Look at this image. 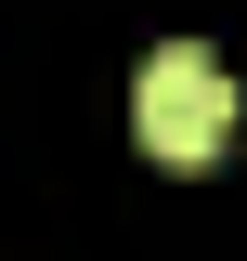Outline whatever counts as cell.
<instances>
[{
	"label": "cell",
	"mask_w": 247,
	"mask_h": 261,
	"mask_svg": "<svg viewBox=\"0 0 247 261\" xmlns=\"http://www.w3.org/2000/svg\"><path fill=\"white\" fill-rule=\"evenodd\" d=\"M130 130H143L156 170H221V144H234V79H221V53L169 39V53L143 65V92H130Z\"/></svg>",
	"instance_id": "cell-1"
}]
</instances>
